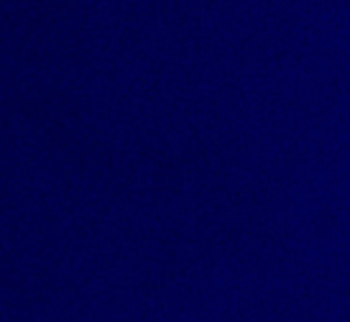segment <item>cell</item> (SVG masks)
<instances>
[{
	"label": "cell",
	"instance_id": "cell-4",
	"mask_svg": "<svg viewBox=\"0 0 350 322\" xmlns=\"http://www.w3.org/2000/svg\"><path fill=\"white\" fill-rule=\"evenodd\" d=\"M317 136H322L327 143H330V146H337V143H340V130H337L335 120H330V118H322V120H320Z\"/></svg>",
	"mask_w": 350,
	"mask_h": 322
},
{
	"label": "cell",
	"instance_id": "cell-9",
	"mask_svg": "<svg viewBox=\"0 0 350 322\" xmlns=\"http://www.w3.org/2000/svg\"><path fill=\"white\" fill-rule=\"evenodd\" d=\"M314 243H317V230L304 223V225H302V246L309 248V246H314Z\"/></svg>",
	"mask_w": 350,
	"mask_h": 322
},
{
	"label": "cell",
	"instance_id": "cell-15",
	"mask_svg": "<svg viewBox=\"0 0 350 322\" xmlns=\"http://www.w3.org/2000/svg\"><path fill=\"white\" fill-rule=\"evenodd\" d=\"M335 126H337V130H340V133H348V136H350V118H345L340 113V115L335 118Z\"/></svg>",
	"mask_w": 350,
	"mask_h": 322
},
{
	"label": "cell",
	"instance_id": "cell-16",
	"mask_svg": "<svg viewBox=\"0 0 350 322\" xmlns=\"http://www.w3.org/2000/svg\"><path fill=\"white\" fill-rule=\"evenodd\" d=\"M307 197H309V202H312V207H314V210L325 205V199H322V192H320V190H317V192H309Z\"/></svg>",
	"mask_w": 350,
	"mask_h": 322
},
{
	"label": "cell",
	"instance_id": "cell-7",
	"mask_svg": "<svg viewBox=\"0 0 350 322\" xmlns=\"http://www.w3.org/2000/svg\"><path fill=\"white\" fill-rule=\"evenodd\" d=\"M325 28H327V33H330V36H345V23H343V21L340 18H327V23H325Z\"/></svg>",
	"mask_w": 350,
	"mask_h": 322
},
{
	"label": "cell",
	"instance_id": "cell-11",
	"mask_svg": "<svg viewBox=\"0 0 350 322\" xmlns=\"http://www.w3.org/2000/svg\"><path fill=\"white\" fill-rule=\"evenodd\" d=\"M307 279H322L325 276V263H317V261H309L307 263V271H304Z\"/></svg>",
	"mask_w": 350,
	"mask_h": 322
},
{
	"label": "cell",
	"instance_id": "cell-21",
	"mask_svg": "<svg viewBox=\"0 0 350 322\" xmlns=\"http://www.w3.org/2000/svg\"><path fill=\"white\" fill-rule=\"evenodd\" d=\"M343 176H345V182L350 184V169H345V172H343Z\"/></svg>",
	"mask_w": 350,
	"mask_h": 322
},
{
	"label": "cell",
	"instance_id": "cell-13",
	"mask_svg": "<svg viewBox=\"0 0 350 322\" xmlns=\"http://www.w3.org/2000/svg\"><path fill=\"white\" fill-rule=\"evenodd\" d=\"M348 197H350L348 192H335V194H332V205H335L337 210H348V207H345V205H348Z\"/></svg>",
	"mask_w": 350,
	"mask_h": 322
},
{
	"label": "cell",
	"instance_id": "cell-14",
	"mask_svg": "<svg viewBox=\"0 0 350 322\" xmlns=\"http://www.w3.org/2000/svg\"><path fill=\"white\" fill-rule=\"evenodd\" d=\"M348 153H350V146H348V143H337V146H332V156H335L337 161H343Z\"/></svg>",
	"mask_w": 350,
	"mask_h": 322
},
{
	"label": "cell",
	"instance_id": "cell-12",
	"mask_svg": "<svg viewBox=\"0 0 350 322\" xmlns=\"http://www.w3.org/2000/svg\"><path fill=\"white\" fill-rule=\"evenodd\" d=\"M345 182V176L343 174H335V176H325V192H327V197L330 194H335V190L340 187Z\"/></svg>",
	"mask_w": 350,
	"mask_h": 322
},
{
	"label": "cell",
	"instance_id": "cell-5",
	"mask_svg": "<svg viewBox=\"0 0 350 322\" xmlns=\"http://www.w3.org/2000/svg\"><path fill=\"white\" fill-rule=\"evenodd\" d=\"M325 5H327V13L332 16L350 13V0H325Z\"/></svg>",
	"mask_w": 350,
	"mask_h": 322
},
{
	"label": "cell",
	"instance_id": "cell-6",
	"mask_svg": "<svg viewBox=\"0 0 350 322\" xmlns=\"http://www.w3.org/2000/svg\"><path fill=\"white\" fill-rule=\"evenodd\" d=\"M330 57H332V46H327V43H320L314 51H309V62H314V64H317V62H327V64H330Z\"/></svg>",
	"mask_w": 350,
	"mask_h": 322
},
{
	"label": "cell",
	"instance_id": "cell-1",
	"mask_svg": "<svg viewBox=\"0 0 350 322\" xmlns=\"http://www.w3.org/2000/svg\"><path fill=\"white\" fill-rule=\"evenodd\" d=\"M327 269H332L337 276H343V279H345V276H350V253L348 251H330V253H327Z\"/></svg>",
	"mask_w": 350,
	"mask_h": 322
},
{
	"label": "cell",
	"instance_id": "cell-19",
	"mask_svg": "<svg viewBox=\"0 0 350 322\" xmlns=\"http://www.w3.org/2000/svg\"><path fill=\"white\" fill-rule=\"evenodd\" d=\"M343 115H345V118H350V92H348V95H343Z\"/></svg>",
	"mask_w": 350,
	"mask_h": 322
},
{
	"label": "cell",
	"instance_id": "cell-8",
	"mask_svg": "<svg viewBox=\"0 0 350 322\" xmlns=\"http://www.w3.org/2000/svg\"><path fill=\"white\" fill-rule=\"evenodd\" d=\"M195 322H222V312L220 309H202V312L195 317Z\"/></svg>",
	"mask_w": 350,
	"mask_h": 322
},
{
	"label": "cell",
	"instance_id": "cell-2",
	"mask_svg": "<svg viewBox=\"0 0 350 322\" xmlns=\"http://www.w3.org/2000/svg\"><path fill=\"white\" fill-rule=\"evenodd\" d=\"M302 18L307 21V26H312L314 21H320V18H327V5H325V0H309V3H302Z\"/></svg>",
	"mask_w": 350,
	"mask_h": 322
},
{
	"label": "cell",
	"instance_id": "cell-17",
	"mask_svg": "<svg viewBox=\"0 0 350 322\" xmlns=\"http://www.w3.org/2000/svg\"><path fill=\"white\" fill-rule=\"evenodd\" d=\"M337 251H348V253H350V238H348V236L337 238Z\"/></svg>",
	"mask_w": 350,
	"mask_h": 322
},
{
	"label": "cell",
	"instance_id": "cell-20",
	"mask_svg": "<svg viewBox=\"0 0 350 322\" xmlns=\"http://www.w3.org/2000/svg\"><path fill=\"white\" fill-rule=\"evenodd\" d=\"M345 230H348V233H350V213H348V215H345Z\"/></svg>",
	"mask_w": 350,
	"mask_h": 322
},
{
	"label": "cell",
	"instance_id": "cell-23",
	"mask_svg": "<svg viewBox=\"0 0 350 322\" xmlns=\"http://www.w3.org/2000/svg\"><path fill=\"white\" fill-rule=\"evenodd\" d=\"M348 33H350V26H348Z\"/></svg>",
	"mask_w": 350,
	"mask_h": 322
},
{
	"label": "cell",
	"instance_id": "cell-22",
	"mask_svg": "<svg viewBox=\"0 0 350 322\" xmlns=\"http://www.w3.org/2000/svg\"><path fill=\"white\" fill-rule=\"evenodd\" d=\"M337 322H350V317H337Z\"/></svg>",
	"mask_w": 350,
	"mask_h": 322
},
{
	"label": "cell",
	"instance_id": "cell-18",
	"mask_svg": "<svg viewBox=\"0 0 350 322\" xmlns=\"http://www.w3.org/2000/svg\"><path fill=\"white\" fill-rule=\"evenodd\" d=\"M314 33V39H317L320 43H325L327 39H330V33H327V28H317V31H312Z\"/></svg>",
	"mask_w": 350,
	"mask_h": 322
},
{
	"label": "cell",
	"instance_id": "cell-10",
	"mask_svg": "<svg viewBox=\"0 0 350 322\" xmlns=\"http://www.w3.org/2000/svg\"><path fill=\"white\" fill-rule=\"evenodd\" d=\"M309 149L314 151V156H320V153H327L332 146H330V143H327L322 136H312V138H309Z\"/></svg>",
	"mask_w": 350,
	"mask_h": 322
},
{
	"label": "cell",
	"instance_id": "cell-3",
	"mask_svg": "<svg viewBox=\"0 0 350 322\" xmlns=\"http://www.w3.org/2000/svg\"><path fill=\"white\" fill-rule=\"evenodd\" d=\"M302 286H304V294H307V297H325V294H332V286L327 284L325 276H322V279H304Z\"/></svg>",
	"mask_w": 350,
	"mask_h": 322
}]
</instances>
